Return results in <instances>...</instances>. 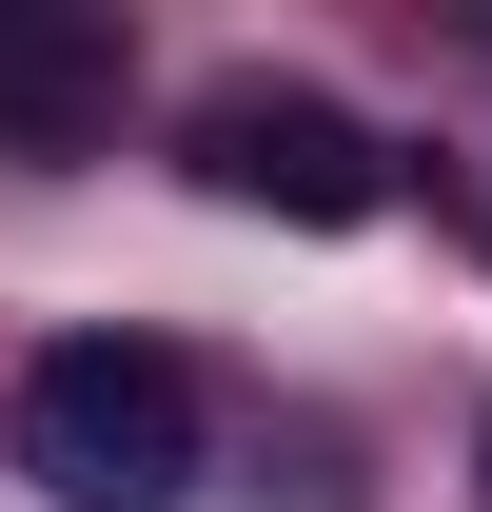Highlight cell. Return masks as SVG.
Listing matches in <instances>:
<instances>
[{
  "mask_svg": "<svg viewBox=\"0 0 492 512\" xmlns=\"http://www.w3.org/2000/svg\"><path fill=\"white\" fill-rule=\"evenodd\" d=\"M197 453H217V414H197L178 335H40L20 355V473H40V512H197Z\"/></svg>",
  "mask_w": 492,
  "mask_h": 512,
  "instance_id": "cell-1",
  "label": "cell"
},
{
  "mask_svg": "<svg viewBox=\"0 0 492 512\" xmlns=\"http://www.w3.org/2000/svg\"><path fill=\"white\" fill-rule=\"evenodd\" d=\"M178 178L237 197V217H296V237H355L374 197H394V138L335 79H197L178 99Z\"/></svg>",
  "mask_w": 492,
  "mask_h": 512,
  "instance_id": "cell-2",
  "label": "cell"
},
{
  "mask_svg": "<svg viewBox=\"0 0 492 512\" xmlns=\"http://www.w3.org/2000/svg\"><path fill=\"white\" fill-rule=\"evenodd\" d=\"M119 119V20L99 0H0V138L20 158H79Z\"/></svg>",
  "mask_w": 492,
  "mask_h": 512,
  "instance_id": "cell-3",
  "label": "cell"
},
{
  "mask_svg": "<svg viewBox=\"0 0 492 512\" xmlns=\"http://www.w3.org/2000/svg\"><path fill=\"white\" fill-rule=\"evenodd\" d=\"M473 237H492V158H473Z\"/></svg>",
  "mask_w": 492,
  "mask_h": 512,
  "instance_id": "cell-4",
  "label": "cell"
}]
</instances>
